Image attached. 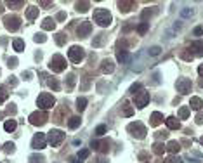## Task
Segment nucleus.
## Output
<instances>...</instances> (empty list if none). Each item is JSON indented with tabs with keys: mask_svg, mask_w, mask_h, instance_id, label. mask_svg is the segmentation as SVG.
<instances>
[{
	"mask_svg": "<svg viewBox=\"0 0 203 163\" xmlns=\"http://www.w3.org/2000/svg\"><path fill=\"white\" fill-rule=\"evenodd\" d=\"M113 18L108 9H95L94 11V23H97L99 26H110Z\"/></svg>",
	"mask_w": 203,
	"mask_h": 163,
	"instance_id": "1",
	"label": "nucleus"
},
{
	"mask_svg": "<svg viewBox=\"0 0 203 163\" xmlns=\"http://www.w3.org/2000/svg\"><path fill=\"white\" fill-rule=\"evenodd\" d=\"M37 104L38 108L42 109V111H45V109H51L52 106L56 104V99L52 94H47V92H43V94H40L37 99Z\"/></svg>",
	"mask_w": 203,
	"mask_h": 163,
	"instance_id": "2",
	"label": "nucleus"
},
{
	"mask_svg": "<svg viewBox=\"0 0 203 163\" xmlns=\"http://www.w3.org/2000/svg\"><path fill=\"white\" fill-rule=\"evenodd\" d=\"M49 68H51L54 73L64 71V70H66V59H64L61 54L52 56V59H51V63H49Z\"/></svg>",
	"mask_w": 203,
	"mask_h": 163,
	"instance_id": "3",
	"label": "nucleus"
},
{
	"mask_svg": "<svg viewBox=\"0 0 203 163\" xmlns=\"http://www.w3.org/2000/svg\"><path fill=\"white\" fill-rule=\"evenodd\" d=\"M68 57H70L71 63L80 64V63L83 61V57H85V51H83L82 47H78V45H73V47L68 51Z\"/></svg>",
	"mask_w": 203,
	"mask_h": 163,
	"instance_id": "4",
	"label": "nucleus"
},
{
	"mask_svg": "<svg viewBox=\"0 0 203 163\" xmlns=\"http://www.w3.org/2000/svg\"><path fill=\"white\" fill-rule=\"evenodd\" d=\"M127 130H129L134 137H137V139H144V137H146V127H144L141 122L130 123L129 127H127Z\"/></svg>",
	"mask_w": 203,
	"mask_h": 163,
	"instance_id": "5",
	"label": "nucleus"
},
{
	"mask_svg": "<svg viewBox=\"0 0 203 163\" xmlns=\"http://www.w3.org/2000/svg\"><path fill=\"white\" fill-rule=\"evenodd\" d=\"M63 141H64V134H63L61 130H51V132L47 134V142L52 146V147L61 146Z\"/></svg>",
	"mask_w": 203,
	"mask_h": 163,
	"instance_id": "6",
	"label": "nucleus"
},
{
	"mask_svg": "<svg viewBox=\"0 0 203 163\" xmlns=\"http://www.w3.org/2000/svg\"><path fill=\"white\" fill-rule=\"evenodd\" d=\"M49 120V116H47V113L45 111H35V113H31L30 115V123L31 125H43L45 122Z\"/></svg>",
	"mask_w": 203,
	"mask_h": 163,
	"instance_id": "7",
	"label": "nucleus"
},
{
	"mask_svg": "<svg viewBox=\"0 0 203 163\" xmlns=\"http://www.w3.org/2000/svg\"><path fill=\"white\" fill-rule=\"evenodd\" d=\"M134 102H135V106H137V108H144V106H146V104L149 102V92H148V90L135 92Z\"/></svg>",
	"mask_w": 203,
	"mask_h": 163,
	"instance_id": "8",
	"label": "nucleus"
},
{
	"mask_svg": "<svg viewBox=\"0 0 203 163\" xmlns=\"http://www.w3.org/2000/svg\"><path fill=\"white\" fill-rule=\"evenodd\" d=\"M4 23H5V28L9 31H16L19 26H21V19L18 16H5L4 18Z\"/></svg>",
	"mask_w": 203,
	"mask_h": 163,
	"instance_id": "9",
	"label": "nucleus"
},
{
	"mask_svg": "<svg viewBox=\"0 0 203 163\" xmlns=\"http://www.w3.org/2000/svg\"><path fill=\"white\" fill-rule=\"evenodd\" d=\"M45 144H47L45 134H35V135H33V141H31V147H33V149H43Z\"/></svg>",
	"mask_w": 203,
	"mask_h": 163,
	"instance_id": "10",
	"label": "nucleus"
},
{
	"mask_svg": "<svg viewBox=\"0 0 203 163\" xmlns=\"http://www.w3.org/2000/svg\"><path fill=\"white\" fill-rule=\"evenodd\" d=\"M177 92H181L182 95L191 92V80L189 78H181L177 80Z\"/></svg>",
	"mask_w": 203,
	"mask_h": 163,
	"instance_id": "11",
	"label": "nucleus"
},
{
	"mask_svg": "<svg viewBox=\"0 0 203 163\" xmlns=\"http://www.w3.org/2000/svg\"><path fill=\"white\" fill-rule=\"evenodd\" d=\"M90 31H92V24L89 23V21H83V23H80V26L76 28V33H78V36H89L90 35Z\"/></svg>",
	"mask_w": 203,
	"mask_h": 163,
	"instance_id": "12",
	"label": "nucleus"
},
{
	"mask_svg": "<svg viewBox=\"0 0 203 163\" xmlns=\"http://www.w3.org/2000/svg\"><path fill=\"white\" fill-rule=\"evenodd\" d=\"M92 147L97 149L99 153H108L110 151V141H92Z\"/></svg>",
	"mask_w": 203,
	"mask_h": 163,
	"instance_id": "13",
	"label": "nucleus"
},
{
	"mask_svg": "<svg viewBox=\"0 0 203 163\" xmlns=\"http://www.w3.org/2000/svg\"><path fill=\"white\" fill-rule=\"evenodd\" d=\"M191 54L193 56H203V40H198V42H193L191 47H189Z\"/></svg>",
	"mask_w": 203,
	"mask_h": 163,
	"instance_id": "14",
	"label": "nucleus"
},
{
	"mask_svg": "<svg viewBox=\"0 0 203 163\" xmlns=\"http://www.w3.org/2000/svg\"><path fill=\"white\" fill-rule=\"evenodd\" d=\"M116 59H118L122 64H127V63L130 61L129 51H125V49H120V51H116Z\"/></svg>",
	"mask_w": 203,
	"mask_h": 163,
	"instance_id": "15",
	"label": "nucleus"
},
{
	"mask_svg": "<svg viewBox=\"0 0 203 163\" xmlns=\"http://www.w3.org/2000/svg\"><path fill=\"white\" fill-rule=\"evenodd\" d=\"M101 71L104 73V75L115 71V64H113L111 59H104V61H103V64H101Z\"/></svg>",
	"mask_w": 203,
	"mask_h": 163,
	"instance_id": "16",
	"label": "nucleus"
},
{
	"mask_svg": "<svg viewBox=\"0 0 203 163\" xmlns=\"http://www.w3.org/2000/svg\"><path fill=\"white\" fill-rule=\"evenodd\" d=\"M179 149H181V142H177V141H170V142H168V144L165 146V151L172 153V154L179 153Z\"/></svg>",
	"mask_w": 203,
	"mask_h": 163,
	"instance_id": "17",
	"label": "nucleus"
},
{
	"mask_svg": "<svg viewBox=\"0 0 203 163\" xmlns=\"http://www.w3.org/2000/svg\"><path fill=\"white\" fill-rule=\"evenodd\" d=\"M149 120H151V125H153V127H158V125L163 122V115H162L160 111H155V113L151 115V118H149Z\"/></svg>",
	"mask_w": 203,
	"mask_h": 163,
	"instance_id": "18",
	"label": "nucleus"
},
{
	"mask_svg": "<svg viewBox=\"0 0 203 163\" xmlns=\"http://www.w3.org/2000/svg\"><path fill=\"white\" fill-rule=\"evenodd\" d=\"M165 123L170 130H177V128L181 127V123H179V120H177L175 116H168V118L165 120Z\"/></svg>",
	"mask_w": 203,
	"mask_h": 163,
	"instance_id": "19",
	"label": "nucleus"
},
{
	"mask_svg": "<svg viewBox=\"0 0 203 163\" xmlns=\"http://www.w3.org/2000/svg\"><path fill=\"white\" fill-rule=\"evenodd\" d=\"M202 106H203V102H202L200 97H191V101H189V109L193 108V109H196V111H200Z\"/></svg>",
	"mask_w": 203,
	"mask_h": 163,
	"instance_id": "20",
	"label": "nucleus"
},
{
	"mask_svg": "<svg viewBox=\"0 0 203 163\" xmlns=\"http://www.w3.org/2000/svg\"><path fill=\"white\" fill-rule=\"evenodd\" d=\"M42 28H43V30H49V31L54 30L56 28V21L52 18H45L43 19V23H42Z\"/></svg>",
	"mask_w": 203,
	"mask_h": 163,
	"instance_id": "21",
	"label": "nucleus"
},
{
	"mask_svg": "<svg viewBox=\"0 0 203 163\" xmlns=\"http://www.w3.org/2000/svg\"><path fill=\"white\" fill-rule=\"evenodd\" d=\"M80 123H82V120H80V116H71L70 120H68V127L71 128V130H75V128L80 127Z\"/></svg>",
	"mask_w": 203,
	"mask_h": 163,
	"instance_id": "22",
	"label": "nucleus"
},
{
	"mask_svg": "<svg viewBox=\"0 0 203 163\" xmlns=\"http://www.w3.org/2000/svg\"><path fill=\"white\" fill-rule=\"evenodd\" d=\"M63 115H68V108H66V106H64V108H59V111L54 115V122H57V123L64 122V120H63Z\"/></svg>",
	"mask_w": 203,
	"mask_h": 163,
	"instance_id": "23",
	"label": "nucleus"
},
{
	"mask_svg": "<svg viewBox=\"0 0 203 163\" xmlns=\"http://www.w3.org/2000/svg\"><path fill=\"white\" fill-rule=\"evenodd\" d=\"M118 7L122 12H129L132 7H135V4L134 2H118Z\"/></svg>",
	"mask_w": 203,
	"mask_h": 163,
	"instance_id": "24",
	"label": "nucleus"
},
{
	"mask_svg": "<svg viewBox=\"0 0 203 163\" xmlns=\"http://www.w3.org/2000/svg\"><path fill=\"white\" fill-rule=\"evenodd\" d=\"M16 127H18V123H16V120H7L5 123H4V128H5V132H14L16 130Z\"/></svg>",
	"mask_w": 203,
	"mask_h": 163,
	"instance_id": "25",
	"label": "nucleus"
},
{
	"mask_svg": "<svg viewBox=\"0 0 203 163\" xmlns=\"http://www.w3.org/2000/svg\"><path fill=\"white\" fill-rule=\"evenodd\" d=\"M37 16H38L37 7H28V9H26V18H28V21H33Z\"/></svg>",
	"mask_w": 203,
	"mask_h": 163,
	"instance_id": "26",
	"label": "nucleus"
},
{
	"mask_svg": "<svg viewBox=\"0 0 203 163\" xmlns=\"http://www.w3.org/2000/svg\"><path fill=\"white\" fill-rule=\"evenodd\" d=\"M153 153L155 154H163L165 153V144L163 142H155L153 144Z\"/></svg>",
	"mask_w": 203,
	"mask_h": 163,
	"instance_id": "27",
	"label": "nucleus"
},
{
	"mask_svg": "<svg viewBox=\"0 0 203 163\" xmlns=\"http://www.w3.org/2000/svg\"><path fill=\"white\" fill-rule=\"evenodd\" d=\"M122 115H123V116H132V115H134V108L130 106L129 102H125V104L122 106Z\"/></svg>",
	"mask_w": 203,
	"mask_h": 163,
	"instance_id": "28",
	"label": "nucleus"
},
{
	"mask_svg": "<svg viewBox=\"0 0 203 163\" xmlns=\"http://www.w3.org/2000/svg\"><path fill=\"white\" fill-rule=\"evenodd\" d=\"M12 47H14V51L23 52V51H24V42H23L21 38H16V40H14V43H12Z\"/></svg>",
	"mask_w": 203,
	"mask_h": 163,
	"instance_id": "29",
	"label": "nucleus"
},
{
	"mask_svg": "<svg viewBox=\"0 0 203 163\" xmlns=\"http://www.w3.org/2000/svg\"><path fill=\"white\" fill-rule=\"evenodd\" d=\"M85 108H87V99H85V97H78V99H76V109H78V111H83Z\"/></svg>",
	"mask_w": 203,
	"mask_h": 163,
	"instance_id": "30",
	"label": "nucleus"
},
{
	"mask_svg": "<svg viewBox=\"0 0 203 163\" xmlns=\"http://www.w3.org/2000/svg\"><path fill=\"white\" fill-rule=\"evenodd\" d=\"M104 40H106V35H104V33H101V35H97V38H94L92 45H94V47H99V45H103V43H104Z\"/></svg>",
	"mask_w": 203,
	"mask_h": 163,
	"instance_id": "31",
	"label": "nucleus"
},
{
	"mask_svg": "<svg viewBox=\"0 0 203 163\" xmlns=\"http://www.w3.org/2000/svg\"><path fill=\"white\" fill-rule=\"evenodd\" d=\"M187 116H189V106H182V108L179 109V118L184 120V118H187Z\"/></svg>",
	"mask_w": 203,
	"mask_h": 163,
	"instance_id": "32",
	"label": "nucleus"
},
{
	"mask_svg": "<svg viewBox=\"0 0 203 163\" xmlns=\"http://www.w3.org/2000/svg\"><path fill=\"white\" fill-rule=\"evenodd\" d=\"M89 7H90L89 2H78V4H76V11H80V12H85Z\"/></svg>",
	"mask_w": 203,
	"mask_h": 163,
	"instance_id": "33",
	"label": "nucleus"
},
{
	"mask_svg": "<svg viewBox=\"0 0 203 163\" xmlns=\"http://www.w3.org/2000/svg\"><path fill=\"white\" fill-rule=\"evenodd\" d=\"M56 43H57V45H64V43H66V35H64V33H57V35H56Z\"/></svg>",
	"mask_w": 203,
	"mask_h": 163,
	"instance_id": "34",
	"label": "nucleus"
},
{
	"mask_svg": "<svg viewBox=\"0 0 203 163\" xmlns=\"http://www.w3.org/2000/svg\"><path fill=\"white\" fill-rule=\"evenodd\" d=\"M149 28V23H141L139 26H137V31H139V35H144L146 31H148Z\"/></svg>",
	"mask_w": 203,
	"mask_h": 163,
	"instance_id": "35",
	"label": "nucleus"
},
{
	"mask_svg": "<svg viewBox=\"0 0 203 163\" xmlns=\"http://www.w3.org/2000/svg\"><path fill=\"white\" fill-rule=\"evenodd\" d=\"M49 87H51L52 90H59V89H61V85H59V82H57L56 78H51V80H49Z\"/></svg>",
	"mask_w": 203,
	"mask_h": 163,
	"instance_id": "36",
	"label": "nucleus"
},
{
	"mask_svg": "<svg viewBox=\"0 0 203 163\" xmlns=\"http://www.w3.org/2000/svg\"><path fill=\"white\" fill-rule=\"evenodd\" d=\"M30 162L31 163H42L43 162V156H40V154H31V156H30Z\"/></svg>",
	"mask_w": 203,
	"mask_h": 163,
	"instance_id": "37",
	"label": "nucleus"
},
{
	"mask_svg": "<svg viewBox=\"0 0 203 163\" xmlns=\"http://www.w3.org/2000/svg\"><path fill=\"white\" fill-rule=\"evenodd\" d=\"M89 154H90V151H89V149H82V151L78 153V160H82V162H83Z\"/></svg>",
	"mask_w": 203,
	"mask_h": 163,
	"instance_id": "38",
	"label": "nucleus"
},
{
	"mask_svg": "<svg viewBox=\"0 0 203 163\" xmlns=\"http://www.w3.org/2000/svg\"><path fill=\"white\" fill-rule=\"evenodd\" d=\"M75 82H76V76H75V75H70V76H68V90H71V89H73Z\"/></svg>",
	"mask_w": 203,
	"mask_h": 163,
	"instance_id": "39",
	"label": "nucleus"
},
{
	"mask_svg": "<svg viewBox=\"0 0 203 163\" xmlns=\"http://www.w3.org/2000/svg\"><path fill=\"white\" fill-rule=\"evenodd\" d=\"M7 97H9V92L5 90V89H2V87H0V102L7 101Z\"/></svg>",
	"mask_w": 203,
	"mask_h": 163,
	"instance_id": "40",
	"label": "nucleus"
},
{
	"mask_svg": "<svg viewBox=\"0 0 203 163\" xmlns=\"http://www.w3.org/2000/svg\"><path fill=\"white\" fill-rule=\"evenodd\" d=\"M106 125H99V127L95 128V135H103V134H106Z\"/></svg>",
	"mask_w": 203,
	"mask_h": 163,
	"instance_id": "41",
	"label": "nucleus"
},
{
	"mask_svg": "<svg viewBox=\"0 0 203 163\" xmlns=\"http://www.w3.org/2000/svg\"><path fill=\"white\" fill-rule=\"evenodd\" d=\"M45 40H47V36L43 35V33H37V35H35V42H40V43H43Z\"/></svg>",
	"mask_w": 203,
	"mask_h": 163,
	"instance_id": "42",
	"label": "nucleus"
},
{
	"mask_svg": "<svg viewBox=\"0 0 203 163\" xmlns=\"http://www.w3.org/2000/svg\"><path fill=\"white\" fill-rule=\"evenodd\" d=\"M4 147H5V153H12V151H14V144H12V142H5Z\"/></svg>",
	"mask_w": 203,
	"mask_h": 163,
	"instance_id": "43",
	"label": "nucleus"
},
{
	"mask_svg": "<svg viewBox=\"0 0 203 163\" xmlns=\"http://www.w3.org/2000/svg\"><path fill=\"white\" fill-rule=\"evenodd\" d=\"M7 5H9V7H23L24 2H7Z\"/></svg>",
	"mask_w": 203,
	"mask_h": 163,
	"instance_id": "44",
	"label": "nucleus"
},
{
	"mask_svg": "<svg viewBox=\"0 0 203 163\" xmlns=\"http://www.w3.org/2000/svg\"><path fill=\"white\" fill-rule=\"evenodd\" d=\"M181 14H182V16H193V14H194V11H193V9H182V11H181Z\"/></svg>",
	"mask_w": 203,
	"mask_h": 163,
	"instance_id": "45",
	"label": "nucleus"
},
{
	"mask_svg": "<svg viewBox=\"0 0 203 163\" xmlns=\"http://www.w3.org/2000/svg\"><path fill=\"white\" fill-rule=\"evenodd\" d=\"M18 66V59L16 57H11L9 59V68H16Z\"/></svg>",
	"mask_w": 203,
	"mask_h": 163,
	"instance_id": "46",
	"label": "nucleus"
},
{
	"mask_svg": "<svg viewBox=\"0 0 203 163\" xmlns=\"http://www.w3.org/2000/svg\"><path fill=\"white\" fill-rule=\"evenodd\" d=\"M149 54L151 56H158L160 54V47H151V49H149Z\"/></svg>",
	"mask_w": 203,
	"mask_h": 163,
	"instance_id": "47",
	"label": "nucleus"
},
{
	"mask_svg": "<svg viewBox=\"0 0 203 163\" xmlns=\"http://www.w3.org/2000/svg\"><path fill=\"white\" fill-rule=\"evenodd\" d=\"M182 57H184L186 61H193V57H194V56L191 54V52H182Z\"/></svg>",
	"mask_w": 203,
	"mask_h": 163,
	"instance_id": "48",
	"label": "nucleus"
},
{
	"mask_svg": "<svg viewBox=\"0 0 203 163\" xmlns=\"http://www.w3.org/2000/svg\"><path fill=\"white\" fill-rule=\"evenodd\" d=\"M16 111H18V109H16V106H14V104H11V106L7 108V113H11V115H16Z\"/></svg>",
	"mask_w": 203,
	"mask_h": 163,
	"instance_id": "49",
	"label": "nucleus"
},
{
	"mask_svg": "<svg viewBox=\"0 0 203 163\" xmlns=\"http://www.w3.org/2000/svg\"><path fill=\"white\" fill-rule=\"evenodd\" d=\"M153 12H155V11H144V12H142V19L151 18V16H153Z\"/></svg>",
	"mask_w": 203,
	"mask_h": 163,
	"instance_id": "50",
	"label": "nucleus"
},
{
	"mask_svg": "<svg viewBox=\"0 0 203 163\" xmlns=\"http://www.w3.org/2000/svg\"><path fill=\"white\" fill-rule=\"evenodd\" d=\"M196 123H198V125H202L203 123V113H200V115L196 116Z\"/></svg>",
	"mask_w": 203,
	"mask_h": 163,
	"instance_id": "51",
	"label": "nucleus"
},
{
	"mask_svg": "<svg viewBox=\"0 0 203 163\" xmlns=\"http://www.w3.org/2000/svg\"><path fill=\"white\" fill-rule=\"evenodd\" d=\"M139 89H141V85H139V83H135V85H132V89H130V90L135 94V90H139Z\"/></svg>",
	"mask_w": 203,
	"mask_h": 163,
	"instance_id": "52",
	"label": "nucleus"
},
{
	"mask_svg": "<svg viewBox=\"0 0 203 163\" xmlns=\"http://www.w3.org/2000/svg\"><path fill=\"white\" fill-rule=\"evenodd\" d=\"M163 163H175V158H174V156H168Z\"/></svg>",
	"mask_w": 203,
	"mask_h": 163,
	"instance_id": "53",
	"label": "nucleus"
},
{
	"mask_svg": "<svg viewBox=\"0 0 203 163\" xmlns=\"http://www.w3.org/2000/svg\"><path fill=\"white\" fill-rule=\"evenodd\" d=\"M202 33H203V28L202 26H198V28L194 30V35H202Z\"/></svg>",
	"mask_w": 203,
	"mask_h": 163,
	"instance_id": "54",
	"label": "nucleus"
},
{
	"mask_svg": "<svg viewBox=\"0 0 203 163\" xmlns=\"http://www.w3.org/2000/svg\"><path fill=\"white\" fill-rule=\"evenodd\" d=\"M158 139H165L167 137V132H158V135H156Z\"/></svg>",
	"mask_w": 203,
	"mask_h": 163,
	"instance_id": "55",
	"label": "nucleus"
},
{
	"mask_svg": "<svg viewBox=\"0 0 203 163\" xmlns=\"http://www.w3.org/2000/svg\"><path fill=\"white\" fill-rule=\"evenodd\" d=\"M40 5H42V7H51V5H54V4H51V2H40Z\"/></svg>",
	"mask_w": 203,
	"mask_h": 163,
	"instance_id": "56",
	"label": "nucleus"
},
{
	"mask_svg": "<svg viewBox=\"0 0 203 163\" xmlns=\"http://www.w3.org/2000/svg\"><path fill=\"white\" fill-rule=\"evenodd\" d=\"M64 18H66V14H64V12H59V14H57V19H59V21H63Z\"/></svg>",
	"mask_w": 203,
	"mask_h": 163,
	"instance_id": "57",
	"label": "nucleus"
},
{
	"mask_svg": "<svg viewBox=\"0 0 203 163\" xmlns=\"http://www.w3.org/2000/svg\"><path fill=\"white\" fill-rule=\"evenodd\" d=\"M95 163H108L104 158H99V160H95Z\"/></svg>",
	"mask_w": 203,
	"mask_h": 163,
	"instance_id": "58",
	"label": "nucleus"
},
{
	"mask_svg": "<svg viewBox=\"0 0 203 163\" xmlns=\"http://www.w3.org/2000/svg\"><path fill=\"white\" fill-rule=\"evenodd\" d=\"M198 73H200V75H202V76H203V64H202V66H200V68H198Z\"/></svg>",
	"mask_w": 203,
	"mask_h": 163,
	"instance_id": "59",
	"label": "nucleus"
},
{
	"mask_svg": "<svg viewBox=\"0 0 203 163\" xmlns=\"http://www.w3.org/2000/svg\"><path fill=\"white\" fill-rule=\"evenodd\" d=\"M73 163H83V162H82V160H75Z\"/></svg>",
	"mask_w": 203,
	"mask_h": 163,
	"instance_id": "60",
	"label": "nucleus"
},
{
	"mask_svg": "<svg viewBox=\"0 0 203 163\" xmlns=\"http://www.w3.org/2000/svg\"><path fill=\"white\" fill-rule=\"evenodd\" d=\"M200 142H202V144H203V137H202V139H200Z\"/></svg>",
	"mask_w": 203,
	"mask_h": 163,
	"instance_id": "61",
	"label": "nucleus"
}]
</instances>
